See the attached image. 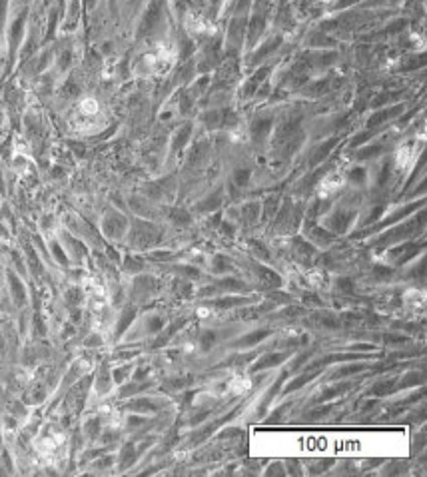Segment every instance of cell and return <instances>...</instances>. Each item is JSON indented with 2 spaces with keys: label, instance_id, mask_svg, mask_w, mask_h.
Returning <instances> with one entry per match:
<instances>
[{
  "label": "cell",
  "instance_id": "11",
  "mask_svg": "<svg viewBox=\"0 0 427 477\" xmlns=\"http://www.w3.org/2000/svg\"><path fill=\"white\" fill-rule=\"evenodd\" d=\"M349 387H351L349 383H342V385H338V387H331V390H327V392H323V394H321V398H320V399L323 401V399H329V398H335V396H340V394H344V392H347V390H349Z\"/></svg>",
  "mask_w": 427,
  "mask_h": 477
},
{
  "label": "cell",
  "instance_id": "21",
  "mask_svg": "<svg viewBox=\"0 0 427 477\" xmlns=\"http://www.w3.org/2000/svg\"><path fill=\"white\" fill-rule=\"evenodd\" d=\"M246 300H240V297H226V300H218L216 306L220 308H228V306H234V304H243Z\"/></svg>",
  "mask_w": 427,
  "mask_h": 477
},
{
  "label": "cell",
  "instance_id": "10",
  "mask_svg": "<svg viewBox=\"0 0 427 477\" xmlns=\"http://www.w3.org/2000/svg\"><path fill=\"white\" fill-rule=\"evenodd\" d=\"M250 170H246V168H241V170H236L234 172V182H236V186H246L248 182H250Z\"/></svg>",
  "mask_w": 427,
  "mask_h": 477
},
{
  "label": "cell",
  "instance_id": "7",
  "mask_svg": "<svg viewBox=\"0 0 427 477\" xmlns=\"http://www.w3.org/2000/svg\"><path fill=\"white\" fill-rule=\"evenodd\" d=\"M320 373V370H316V371H312V373H306V375H301V377H297V379H294L288 387H286V394H290V392H294V390H297V387H303L306 385L310 379H314L316 375Z\"/></svg>",
  "mask_w": 427,
  "mask_h": 477
},
{
  "label": "cell",
  "instance_id": "9",
  "mask_svg": "<svg viewBox=\"0 0 427 477\" xmlns=\"http://www.w3.org/2000/svg\"><path fill=\"white\" fill-rule=\"evenodd\" d=\"M395 390H398V385H395V381L391 379V381H383V383L375 385V387H374V394H377V396H385V394H391V392H395Z\"/></svg>",
  "mask_w": 427,
  "mask_h": 477
},
{
  "label": "cell",
  "instance_id": "4",
  "mask_svg": "<svg viewBox=\"0 0 427 477\" xmlns=\"http://www.w3.org/2000/svg\"><path fill=\"white\" fill-rule=\"evenodd\" d=\"M266 336H269V332L267 330H258V332H254V334H248L246 338H241V340H238L236 342V345L238 347H246V345H254V344H258V342H262Z\"/></svg>",
  "mask_w": 427,
  "mask_h": 477
},
{
  "label": "cell",
  "instance_id": "1",
  "mask_svg": "<svg viewBox=\"0 0 427 477\" xmlns=\"http://www.w3.org/2000/svg\"><path fill=\"white\" fill-rule=\"evenodd\" d=\"M351 218H353V214H347V212H335L333 216H329L327 224H329V228H333L335 232H344V230L349 226Z\"/></svg>",
  "mask_w": 427,
  "mask_h": 477
},
{
  "label": "cell",
  "instance_id": "12",
  "mask_svg": "<svg viewBox=\"0 0 427 477\" xmlns=\"http://www.w3.org/2000/svg\"><path fill=\"white\" fill-rule=\"evenodd\" d=\"M282 381H284V375H280V379H278L276 383H273V387H271V390L266 394V398H264V401H262V405H260V411H264V409H266V405L271 401V398L276 396V392L280 390V383H282Z\"/></svg>",
  "mask_w": 427,
  "mask_h": 477
},
{
  "label": "cell",
  "instance_id": "13",
  "mask_svg": "<svg viewBox=\"0 0 427 477\" xmlns=\"http://www.w3.org/2000/svg\"><path fill=\"white\" fill-rule=\"evenodd\" d=\"M295 252H297L301 258H310V256H314V248H312L310 244H306V242H301V240H295Z\"/></svg>",
  "mask_w": 427,
  "mask_h": 477
},
{
  "label": "cell",
  "instance_id": "8",
  "mask_svg": "<svg viewBox=\"0 0 427 477\" xmlns=\"http://www.w3.org/2000/svg\"><path fill=\"white\" fill-rule=\"evenodd\" d=\"M241 288H243L241 282H238V280H226V282H220L218 286H214L212 290H206V293H210L214 290H241Z\"/></svg>",
  "mask_w": 427,
  "mask_h": 477
},
{
  "label": "cell",
  "instance_id": "5",
  "mask_svg": "<svg viewBox=\"0 0 427 477\" xmlns=\"http://www.w3.org/2000/svg\"><path fill=\"white\" fill-rule=\"evenodd\" d=\"M335 142H338V140H327L323 146H320L318 150L314 152V156H312V164H320L321 160H325V158H327V154L331 152V148L335 146Z\"/></svg>",
  "mask_w": 427,
  "mask_h": 477
},
{
  "label": "cell",
  "instance_id": "20",
  "mask_svg": "<svg viewBox=\"0 0 427 477\" xmlns=\"http://www.w3.org/2000/svg\"><path fill=\"white\" fill-rule=\"evenodd\" d=\"M365 366H361V364H355V366H351V368H346V370H340L338 373H335V377H344V375H349V373H355V371H361Z\"/></svg>",
  "mask_w": 427,
  "mask_h": 477
},
{
  "label": "cell",
  "instance_id": "19",
  "mask_svg": "<svg viewBox=\"0 0 427 477\" xmlns=\"http://www.w3.org/2000/svg\"><path fill=\"white\" fill-rule=\"evenodd\" d=\"M423 377L419 375V373H411V375H405L403 379H401V385H398V387H405V385H415V383H419Z\"/></svg>",
  "mask_w": 427,
  "mask_h": 477
},
{
  "label": "cell",
  "instance_id": "22",
  "mask_svg": "<svg viewBox=\"0 0 427 477\" xmlns=\"http://www.w3.org/2000/svg\"><path fill=\"white\" fill-rule=\"evenodd\" d=\"M351 180L353 182H363L365 180V170L363 168H355V170H351Z\"/></svg>",
  "mask_w": 427,
  "mask_h": 477
},
{
  "label": "cell",
  "instance_id": "2",
  "mask_svg": "<svg viewBox=\"0 0 427 477\" xmlns=\"http://www.w3.org/2000/svg\"><path fill=\"white\" fill-rule=\"evenodd\" d=\"M288 357V351H280V353H271V355H267V357H264V360H260L254 368H252V371H260V370H266V368H271V366H276V364H280V362H284Z\"/></svg>",
  "mask_w": 427,
  "mask_h": 477
},
{
  "label": "cell",
  "instance_id": "14",
  "mask_svg": "<svg viewBox=\"0 0 427 477\" xmlns=\"http://www.w3.org/2000/svg\"><path fill=\"white\" fill-rule=\"evenodd\" d=\"M381 150H383V148H381L379 144H375V146H370V148H365V150H361V152L357 154V158H359V160H368V158H372V156H377Z\"/></svg>",
  "mask_w": 427,
  "mask_h": 477
},
{
  "label": "cell",
  "instance_id": "3",
  "mask_svg": "<svg viewBox=\"0 0 427 477\" xmlns=\"http://www.w3.org/2000/svg\"><path fill=\"white\" fill-rule=\"evenodd\" d=\"M401 110H403V106H395V108L383 110V112H379V114H374V116H372V120L368 122V126H370V128H375L377 124H381V122L389 120V118H393V116H398Z\"/></svg>",
  "mask_w": 427,
  "mask_h": 477
},
{
  "label": "cell",
  "instance_id": "18",
  "mask_svg": "<svg viewBox=\"0 0 427 477\" xmlns=\"http://www.w3.org/2000/svg\"><path fill=\"white\" fill-rule=\"evenodd\" d=\"M312 234H314V238H318V242H320V244H327V242L331 240V238H333L329 232H323V230H320V228H316Z\"/></svg>",
  "mask_w": 427,
  "mask_h": 477
},
{
  "label": "cell",
  "instance_id": "17",
  "mask_svg": "<svg viewBox=\"0 0 427 477\" xmlns=\"http://www.w3.org/2000/svg\"><path fill=\"white\" fill-rule=\"evenodd\" d=\"M218 340V336H216V332H204V336H202V347H204V351L206 349H210L212 347V344Z\"/></svg>",
  "mask_w": 427,
  "mask_h": 477
},
{
  "label": "cell",
  "instance_id": "16",
  "mask_svg": "<svg viewBox=\"0 0 427 477\" xmlns=\"http://www.w3.org/2000/svg\"><path fill=\"white\" fill-rule=\"evenodd\" d=\"M190 134H192V128L190 126H184V128H182V132L178 134V138H176V148H182V146H184L186 142H188V138H190Z\"/></svg>",
  "mask_w": 427,
  "mask_h": 477
},
{
  "label": "cell",
  "instance_id": "15",
  "mask_svg": "<svg viewBox=\"0 0 427 477\" xmlns=\"http://www.w3.org/2000/svg\"><path fill=\"white\" fill-rule=\"evenodd\" d=\"M220 206V194H214L212 198H208L206 202L200 204V210H214V208Z\"/></svg>",
  "mask_w": 427,
  "mask_h": 477
},
{
  "label": "cell",
  "instance_id": "6",
  "mask_svg": "<svg viewBox=\"0 0 427 477\" xmlns=\"http://www.w3.org/2000/svg\"><path fill=\"white\" fill-rule=\"evenodd\" d=\"M269 126H271V120H258L254 126H252V138L254 140H264L269 132Z\"/></svg>",
  "mask_w": 427,
  "mask_h": 477
}]
</instances>
